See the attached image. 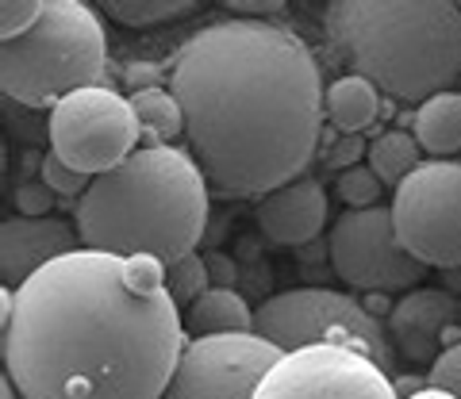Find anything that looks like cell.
<instances>
[{
    "mask_svg": "<svg viewBox=\"0 0 461 399\" xmlns=\"http://www.w3.org/2000/svg\"><path fill=\"white\" fill-rule=\"evenodd\" d=\"M54 192L47 189L42 181H27L16 189V208H20V216L27 219H47L50 216V208H54Z\"/></svg>",
    "mask_w": 461,
    "mask_h": 399,
    "instance_id": "484cf974",
    "label": "cell"
},
{
    "mask_svg": "<svg viewBox=\"0 0 461 399\" xmlns=\"http://www.w3.org/2000/svg\"><path fill=\"white\" fill-rule=\"evenodd\" d=\"M327 253H330V269L342 284H350L354 292H411L423 280V262H415L403 242L396 235L393 223V208L377 204L366 211H350L330 226L327 238Z\"/></svg>",
    "mask_w": 461,
    "mask_h": 399,
    "instance_id": "9c48e42d",
    "label": "cell"
},
{
    "mask_svg": "<svg viewBox=\"0 0 461 399\" xmlns=\"http://www.w3.org/2000/svg\"><path fill=\"white\" fill-rule=\"evenodd\" d=\"M81 250L77 226L47 216V219H27V216H8L0 223V280L5 288L20 292L39 269L50 262L66 258V253Z\"/></svg>",
    "mask_w": 461,
    "mask_h": 399,
    "instance_id": "7c38bea8",
    "label": "cell"
},
{
    "mask_svg": "<svg viewBox=\"0 0 461 399\" xmlns=\"http://www.w3.org/2000/svg\"><path fill=\"white\" fill-rule=\"evenodd\" d=\"M227 12L230 16H250V20H266V16H281L285 4L281 0H227Z\"/></svg>",
    "mask_w": 461,
    "mask_h": 399,
    "instance_id": "4316f807",
    "label": "cell"
},
{
    "mask_svg": "<svg viewBox=\"0 0 461 399\" xmlns=\"http://www.w3.org/2000/svg\"><path fill=\"white\" fill-rule=\"evenodd\" d=\"M335 192L342 204H350V211H366V208H377L381 196H384V181L373 173L369 165H354V169H342Z\"/></svg>",
    "mask_w": 461,
    "mask_h": 399,
    "instance_id": "7402d4cb",
    "label": "cell"
},
{
    "mask_svg": "<svg viewBox=\"0 0 461 399\" xmlns=\"http://www.w3.org/2000/svg\"><path fill=\"white\" fill-rule=\"evenodd\" d=\"M423 146L415 142L411 131H381L377 138L369 142V154H366V165L384 181V189H400V181L415 173L423 165Z\"/></svg>",
    "mask_w": 461,
    "mask_h": 399,
    "instance_id": "d6986e66",
    "label": "cell"
},
{
    "mask_svg": "<svg viewBox=\"0 0 461 399\" xmlns=\"http://www.w3.org/2000/svg\"><path fill=\"white\" fill-rule=\"evenodd\" d=\"M108 74L104 20L85 0H47L27 35L0 42V89L23 108H54Z\"/></svg>",
    "mask_w": 461,
    "mask_h": 399,
    "instance_id": "5b68a950",
    "label": "cell"
},
{
    "mask_svg": "<svg viewBox=\"0 0 461 399\" xmlns=\"http://www.w3.org/2000/svg\"><path fill=\"white\" fill-rule=\"evenodd\" d=\"M50 150L85 177H100L123 165L139 150L142 131L131 100L112 93L108 84L81 89L58 100L47 116Z\"/></svg>",
    "mask_w": 461,
    "mask_h": 399,
    "instance_id": "52a82bcc",
    "label": "cell"
},
{
    "mask_svg": "<svg viewBox=\"0 0 461 399\" xmlns=\"http://www.w3.org/2000/svg\"><path fill=\"white\" fill-rule=\"evenodd\" d=\"M254 399H400L396 380L362 350L308 346L281 353Z\"/></svg>",
    "mask_w": 461,
    "mask_h": 399,
    "instance_id": "30bf717a",
    "label": "cell"
},
{
    "mask_svg": "<svg viewBox=\"0 0 461 399\" xmlns=\"http://www.w3.org/2000/svg\"><path fill=\"white\" fill-rule=\"evenodd\" d=\"M393 223L403 250L435 269H461V162L427 158L393 192Z\"/></svg>",
    "mask_w": 461,
    "mask_h": 399,
    "instance_id": "ba28073f",
    "label": "cell"
},
{
    "mask_svg": "<svg viewBox=\"0 0 461 399\" xmlns=\"http://www.w3.org/2000/svg\"><path fill=\"white\" fill-rule=\"evenodd\" d=\"M457 311L461 304L442 288H411L408 296H400L384 323L396 358L411 365H435L438 353L446 350L442 334L457 319Z\"/></svg>",
    "mask_w": 461,
    "mask_h": 399,
    "instance_id": "4fadbf2b",
    "label": "cell"
},
{
    "mask_svg": "<svg viewBox=\"0 0 461 399\" xmlns=\"http://www.w3.org/2000/svg\"><path fill=\"white\" fill-rule=\"evenodd\" d=\"M327 189L323 181L308 177H296L281 184V189L266 192L254 208V223L273 246H308L323 235V223H327Z\"/></svg>",
    "mask_w": 461,
    "mask_h": 399,
    "instance_id": "5bb4252c",
    "label": "cell"
},
{
    "mask_svg": "<svg viewBox=\"0 0 461 399\" xmlns=\"http://www.w3.org/2000/svg\"><path fill=\"white\" fill-rule=\"evenodd\" d=\"M277 358L281 350L258 334L193 338L158 399H254Z\"/></svg>",
    "mask_w": 461,
    "mask_h": 399,
    "instance_id": "8fae6325",
    "label": "cell"
},
{
    "mask_svg": "<svg viewBox=\"0 0 461 399\" xmlns=\"http://www.w3.org/2000/svg\"><path fill=\"white\" fill-rule=\"evenodd\" d=\"M208 189L185 146H139L123 165L93 177L74 204L77 238L85 250L169 265L204 238Z\"/></svg>",
    "mask_w": 461,
    "mask_h": 399,
    "instance_id": "3957f363",
    "label": "cell"
},
{
    "mask_svg": "<svg viewBox=\"0 0 461 399\" xmlns=\"http://www.w3.org/2000/svg\"><path fill=\"white\" fill-rule=\"evenodd\" d=\"M0 399H23V395L16 392V384H12L8 377H5V380H0Z\"/></svg>",
    "mask_w": 461,
    "mask_h": 399,
    "instance_id": "4dcf8cb0",
    "label": "cell"
},
{
    "mask_svg": "<svg viewBox=\"0 0 461 399\" xmlns=\"http://www.w3.org/2000/svg\"><path fill=\"white\" fill-rule=\"evenodd\" d=\"M415 142L423 146V154L438 162H450L454 154H461V93H438L423 100L415 108Z\"/></svg>",
    "mask_w": 461,
    "mask_h": 399,
    "instance_id": "2e32d148",
    "label": "cell"
},
{
    "mask_svg": "<svg viewBox=\"0 0 461 399\" xmlns=\"http://www.w3.org/2000/svg\"><path fill=\"white\" fill-rule=\"evenodd\" d=\"M166 288H169L173 304H177L181 311L193 307L196 299L212 288V273H208L204 253H185V258L169 262L166 265Z\"/></svg>",
    "mask_w": 461,
    "mask_h": 399,
    "instance_id": "44dd1931",
    "label": "cell"
},
{
    "mask_svg": "<svg viewBox=\"0 0 461 399\" xmlns=\"http://www.w3.org/2000/svg\"><path fill=\"white\" fill-rule=\"evenodd\" d=\"M169 93L193 162L220 196L262 200L308 177L327 89L315 50L277 20H215L181 42Z\"/></svg>",
    "mask_w": 461,
    "mask_h": 399,
    "instance_id": "7a4b0ae2",
    "label": "cell"
},
{
    "mask_svg": "<svg viewBox=\"0 0 461 399\" xmlns=\"http://www.w3.org/2000/svg\"><path fill=\"white\" fill-rule=\"evenodd\" d=\"M189 350L154 258L74 250L16 292L0 365L23 399H158Z\"/></svg>",
    "mask_w": 461,
    "mask_h": 399,
    "instance_id": "6da1fadb",
    "label": "cell"
},
{
    "mask_svg": "<svg viewBox=\"0 0 461 399\" xmlns=\"http://www.w3.org/2000/svg\"><path fill=\"white\" fill-rule=\"evenodd\" d=\"M104 16L123 27H158L196 12L193 0H104Z\"/></svg>",
    "mask_w": 461,
    "mask_h": 399,
    "instance_id": "ffe728a7",
    "label": "cell"
},
{
    "mask_svg": "<svg viewBox=\"0 0 461 399\" xmlns=\"http://www.w3.org/2000/svg\"><path fill=\"white\" fill-rule=\"evenodd\" d=\"M362 154H369L366 142L357 138V135H346V138H339V146L327 154V162H330V165H339V169H354Z\"/></svg>",
    "mask_w": 461,
    "mask_h": 399,
    "instance_id": "f1b7e54d",
    "label": "cell"
},
{
    "mask_svg": "<svg viewBox=\"0 0 461 399\" xmlns=\"http://www.w3.org/2000/svg\"><path fill=\"white\" fill-rule=\"evenodd\" d=\"M381 116V89L357 74H342L327 84V123L342 135H362Z\"/></svg>",
    "mask_w": 461,
    "mask_h": 399,
    "instance_id": "e0dca14e",
    "label": "cell"
},
{
    "mask_svg": "<svg viewBox=\"0 0 461 399\" xmlns=\"http://www.w3.org/2000/svg\"><path fill=\"white\" fill-rule=\"evenodd\" d=\"M185 334L193 338H223V334H254V311L235 288H208L193 307L181 311Z\"/></svg>",
    "mask_w": 461,
    "mask_h": 399,
    "instance_id": "9a60e30c",
    "label": "cell"
},
{
    "mask_svg": "<svg viewBox=\"0 0 461 399\" xmlns=\"http://www.w3.org/2000/svg\"><path fill=\"white\" fill-rule=\"evenodd\" d=\"M403 399H457V395L442 392V388H415L411 395H403Z\"/></svg>",
    "mask_w": 461,
    "mask_h": 399,
    "instance_id": "f546056e",
    "label": "cell"
},
{
    "mask_svg": "<svg viewBox=\"0 0 461 399\" xmlns=\"http://www.w3.org/2000/svg\"><path fill=\"white\" fill-rule=\"evenodd\" d=\"M39 181L47 184L54 196H62V200H81L85 192H89V184H93V177H85V173H77L74 165H66L54 150L42 154V162H39Z\"/></svg>",
    "mask_w": 461,
    "mask_h": 399,
    "instance_id": "603a6c76",
    "label": "cell"
},
{
    "mask_svg": "<svg viewBox=\"0 0 461 399\" xmlns=\"http://www.w3.org/2000/svg\"><path fill=\"white\" fill-rule=\"evenodd\" d=\"M42 12H47V0H5L0 4V42L27 35L42 20Z\"/></svg>",
    "mask_w": 461,
    "mask_h": 399,
    "instance_id": "cb8c5ba5",
    "label": "cell"
},
{
    "mask_svg": "<svg viewBox=\"0 0 461 399\" xmlns=\"http://www.w3.org/2000/svg\"><path fill=\"white\" fill-rule=\"evenodd\" d=\"M254 334L273 341L281 353L308 346H350L362 350L381 368L396 373V350L388 326L357 296L335 288H285L254 311Z\"/></svg>",
    "mask_w": 461,
    "mask_h": 399,
    "instance_id": "8992f818",
    "label": "cell"
},
{
    "mask_svg": "<svg viewBox=\"0 0 461 399\" xmlns=\"http://www.w3.org/2000/svg\"><path fill=\"white\" fill-rule=\"evenodd\" d=\"M327 42L346 74L420 108L461 81V4L454 0H330Z\"/></svg>",
    "mask_w": 461,
    "mask_h": 399,
    "instance_id": "277c9868",
    "label": "cell"
},
{
    "mask_svg": "<svg viewBox=\"0 0 461 399\" xmlns=\"http://www.w3.org/2000/svg\"><path fill=\"white\" fill-rule=\"evenodd\" d=\"M131 108H135V120H139V131H142V146H169L173 138H185V116H181V104L169 89H135L131 96Z\"/></svg>",
    "mask_w": 461,
    "mask_h": 399,
    "instance_id": "ac0fdd59",
    "label": "cell"
},
{
    "mask_svg": "<svg viewBox=\"0 0 461 399\" xmlns=\"http://www.w3.org/2000/svg\"><path fill=\"white\" fill-rule=\"evenodd\" d=\"M204 262L212 273V288H235V258H227L223 250H208Z\"/></svg>",
    "mask_w": 461,
    "mask_h": 399,
    "instance_id": "83f0119b",
    "label": "cell"
},
{
    "mask_svg": "<svg viewBox=\"0 0 461 399\" xmlns=\"http://www.w3.org/2000/svg\"><path fill=\"white\" fill-rule=\"evenodd\" d=\"M427 388H442L461 399V341L446 346L438 353V361L427 368Z\"/></svg>",
    "mask_w": 461,
    "mask_h": 399,
    "instance_id": "d4e9b609",
    "label": "cell"
}]
</instances>
